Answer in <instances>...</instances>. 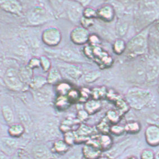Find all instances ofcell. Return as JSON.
Masks as SVG:
<instances>
[{"label":"cell","mask_w":159,"mask_h":159,"mask_svg":"<svg viewBox=\"0 0 159 159\" xmlns=\"http://www.w3.org/2000/svg\"><path fill=\"white\" fill-rule=\"evenodd\" d=\"M83 150L79 148H75L69 151L66 159H82Z\"/></svg>","instance_id":"1f68e13d"},{"label":"cell","mask_w":159,"mask_h":159,"mask_svg":"<svg viewBox=\"0 0 159 159\" xmlns=\"http://www.w3.org/2000/svg\"><path fill=\"white\" fill-rule=\"evenodd\" d=\"M89 42V45L92 46H99L101 43V40L97 35L92 34L90 35Z\"/></svg>","instance_id":"f6af8a7d"},{"label":"cell","mask_w":159,"mask_h":159,"mask_svg":"<svg viewBox=\"0 0 159 159\" xmlns=\"http://www.w3.org/2000/svg\"><path fill=\"white\" fill-rule=\"evenodd\" d=\"M80 23L82 25V27H83L85 29H87L89 27H91L94 24L93 19H87V18H84L83 16L80 18Z\"/></svg>","instance_id":"b9f144b4"},{"label":"cell","mask_w":159,"mask_h":159,"mask_svg":"<svg viewBox=\"0 0 159 159\" xmlns=\"http://www.w3.org/2000/svg\"><path fill=\"white\" fill-rule=\"evenodd\" d=\"M53 148L57 153H65L69 150V144L62 140H58L54 143Z\"/></svg>","instance_id":"f1b7e54d"},{"label":"cell","mask_w":159,"mask_h":159,"mask_svg":"<svg viewBox=\"0 0 159 159\" xmlns=\"http://www.w3.org/2000/svg\"><path fill=\"white\" fill-rule=\"evenodd\" d=\"M67 97L70 101L71 103L77 102L80 100V92L76 89H71L70 91L69 92Z\"/></svg>","instance_id":"e575fe53"},{"label":"cell","mask_w":159,"mask_h":159,"mask_svg":"<svg viewBox=\"0 0 159 159\" xmlns=\"http://www.w3.org/2000/svg\"><path fill=\"white\" fill-rule=\"evenodd\" d=\"M65 74L73 79H78L82 75V71L74 65H68L64 68Z\"/></svg>","instance_id":"d6986e66"},{"label":"cell","mask_w":159,"mask_h":159,"mask_svg":"<svg viewBox=\"0 0 159 159\" xmlns=\"http://www.w3.org/2000/svg\"><path fill=\"white\" fill-rule=\"evenodd\" d=\"M82 150L83 156L86 159H98L102 152L100 148L89 143H87Z\"/></svg>","instance_id":"4fadbf2b"},{"label":"cell","mask_w":159,"mask_h":159,"mask_svg":"<svg viewBox=\"0 0 159 159\" xmlns=\"http://www.w3.org/2000/svg\"><path fill=\"white\" fill-rule=\"evenodd\" d=\"M71 103L67 96H59L55 101L56 107L60 110H65L68 109Z\"/></svg>","instance_id":"cb8c5ba5"},{"label":"cell","mask_w":159,"mask_h":159,"mask_svg":"<svg viewBox=\"0 0 159 159\" xmlns=\"http://www.w3.org/2000/svg\"><path fill=\"white\" fill-rule=\"evenodd\" d=\"M4 82L9 89L15 91H20L24 88V83L21 81L19 71L14 68H9L6 71Z\"/></svg>","instance_id":"277c9868"},{"label":"cell","mask_w":159,"mask_h":159,"mask_svg":"<svg viewBox=\"0 0 159 159\" xmlns=\"http://www.w3.org/2000/svg\"><path fill=\"white\" fill-rule=\"evenodd\" d=\"M102 151L109 150L112 146V139L108 134H102L97 137Z\"/></svg>","instance_id":"2e32d148"},{"label":"cell","mask_w":159,"mask_h":159,"mask_svg":"<svg viewBox=\"0 0 159 159\" xmlns=\"http://www.w3.org/2000/svg\"><path fill=\"white\" fill-rule=\"evenodd\" d=\"M2 112L3 118L7 123H12L14 121V114L10 106L5 105L2 108Z\"/></svg>","instance_id":"83f0119b"},{"label":"cell","mask_w":159,"mask_h":159,"mask_svg":"<svg viewBox=\"0 0 159 159\" xmlns=\"http://www.w3.org/2000/svg\"><path fill=\"white\" fill-rule=\"evenodd\" d=\"M21 80L24 83H28L29 84L33 78V70L27 65L24 66L19 71Z\"/></svg>","instance_id":"ac0fdd59"},{"label":"cell","mask_w":159,"mask_h":159,"mask_svg":"<svg viewBox=\"0 0 159 159\" xmlns=\"http://www.w3.org/2000/svg\"><path fill=\"white\" fill-rule=\"evenodd\" d=\"M25 128L23 125L19 123L12 124L9 129V134L13 138L20 137L23 134Z\"/></svg>","instance_id":"ffe728a7"},{"label":"cell","mask_w":159,"mask_h":159,"mask_svg":"<svg viewBox=\"0 0 159 159\" xmlns=\"http://www.w3.org/2000/svg\"><path fill=\"white\" fill-rule=\"evenodd\" d=\"M75 139H76V137L74 133L71 132L70 131L65 133V141L67 144L69 145L73 144L75 141Z\"/></svg>","instance_id":"7bdbcfd3"},{"label":"cell","mask_w":159,"mask_h":159,"mask_svg":"<svg viewBox=\"0 0 159 159\" xmlns=\"http://www.w3.org/2000/svg\"><path fill=\"white\" fill-rule=\"evenodd\" d=\"M125 159H137V157H136V156H129V157H127Z\"/></svg>","instance_id":"681fc988"},{"label":"cell","mask_w":159,"mask_h":159,"mask_svg":"<svg viewBox=\"0 0 159 159\" xmlns=\"http://www.w3.org/2000/svg\"><path fill=\"white\" fill-rule=\"evenodd\" d=\"M146 141L151 147L159 146V127L156 124L149 125L144 130Z\"/></svg>","instance_id":"8992f818"},{"label":"cell","mask_w":159,"mask_h":159,"mask_svg":"<svg viewBox=\"0 0 159 159\" xmlns=\"http://www.w3.org/2000/svg\"><path fill=\"white\" fill-rule=\"evenodd\" d=\"M125 132L129 134L139 133L141 129V125L139 121H130L124 126Z\"/></svg>","instance_id":"d4e9b609"},{"label":"cell","mask_w":159,"mask_h":159,"mask_svg":"<svg viewBox=\"0 0 159 159\" xmlns=\"http://www.w3.org/2000/svg\"><path fill=\"white\" fill-rule=\"evenodd\" d=\"M127 45L125 42L121 39H118L115 41L113 44V51L116 55H120L124 53L126 50Z\"/></svg>","instance_id":"4316f807"},{"label":"cell","mask_w":159,"mask_h":159,"mask_svg":"<svg viewBox=\"0 0 159 159\" xmlns=\"http://www.w3.org/2000/svg\"><path fill=\"white\" fill-rule=\"evenodd\" d=\"M102 107L100 100H96L94 99L89 100L84 105L85 110L89 115H92L100 110Z\"/></svg>","instance_id":"9a60e30c"},{"label":"cell","mask_w":159,"mask_h":159,"mask_svg":"<svg viewBox=\"0 0 159 159\" xmlns=\"http://www.w3.org/2000/svg\"><path fill=\"white\" fill-rule=\"evenodd\" d=\"M42 89L35 91V98L36 101L42 105H46L51 101V92L47 89Z\"/></svg>","instance_id":"5bb4252c"},{"label":"cell","mask_w":159,"mask_h":159,"mask_svg":"<svg viewBox=\"0 0 159 159\" xmlns=\"http://www.w3.org/2000/svg\"><path fill=\"white\" fill-rule=\"evenodd\" d=\"M1 7L4 11L13 14H20L23 7L20 2L17 1H1Z\"/></svg>","instance_id":"8fae6325"},{"label":"cell","mask_w":159,"mask_h":159,"mask_svg":"<svg viewBox=\"0 0 159 159\" xmlns=\"http://www.w3.org/2000/svg\"><path fill=\"white\" fill-rule=\"evenodd\" d=\"M108 91L105 87H98L93 89L91 91V97L92 99L100 100L101 99L107 97Z\"/></svg>","instance_id":"44dd1931"},{"label":"cell","mask_w":159,"mask_h":159,"mask_svg":"<svg viewBox=\"0 0 159 159\" xmlns=\"http://www.w3.org/2000/svg\"><path fill=\"white\" fill-rule=\"evenodd\" d=\"M156 125H158V126L159 127V124H156Z\"/></svg>","instance_id":"f907efd6"},{"label":"cell","mask_w":159,"mask_h":159,"mask_svg":"<svg viewBox=\"0 0 159 159\" xmlns=\"http://www.w3.org/2000/svg\"><path fill=\"white\" fill-rule=\"evenodd\" d=\"M110 124V122L105 118L97 125V129L102 134H108L109 132H110V128L111 126Z\"/></svg>","instance_id":"4dcf8cb0"},{"label":"cell","mask_w":159,"mask_h":159,"mask_svg":"<svg viewBox=\"0 0 159 159\" xmlns=\"http://www.w3.org/2000/svg\"><path fill=\"white\" fill-rule=\"evenodd\" d=\"M28 66L30 67V69L33 70L35 68H39V67H41V61L40 59H38L36 57H33L32 59H30V62L28 64Z\"/></svg>","instance_id":"ee69618b"},{"label":"cell","mask_w":159,"mask_h":159,"mask_svg":"<svg viewBox=\"0 0 159 159\" xmlns=\"http://www.w3.org/2000/svg\"><path fill=\"white\" fill-rule=\"evenodd\" d=\"M62 35L60 30L56 28H49L44 30L42 35V39L44 44L50 47H55L60 43Z\"/></svg>","instance_id":"5b68a950"},{"label":"cell","mask_w":159,"mask_h":159,"mask_svg":"<svg viewBox=\"0 0 159 159\" xmlns=\"http://www.w3.org/2000/svg\"><path fill=\"white\" fill-rule=\"evenodd\" d=\"M106 97H107L109 100L112 101L115 104L120 115H123L128 111L129 106L128 103H127V101L124 100L122 97H120V95L115 93V92L113 91L108 92Z\"/></svg>","instance_id":"9c48e42d"},{"label":"cell","mask_w":159,"mask_h":159,"mask_svg":"<svg viewBox=\"0 0 159 159\" xmlns=\"http://www.w3.org/2000/svg\"><path fill=\"white\" fill-rule=\"evenodd\" d=\"M148 33H141L133 37L127 45L126 55L128 57H135L146 53L148 51Z\"/></svg>","instance_id":"7a4b0ae2"},{"label":"cell","mask_w":159,"mask_h":159,"mask_svg":"<svg viewBox=\"0 0 159 159\" xmlns=\"http://www.w3.org/2000/svg\"><path fill=\"white\" fill-rule=\"evenodd\" d=\"M127 28H128V25L127 23H124L122 24L119 27V33L120 35H123L127 32Z\"/></svg>","instance_id":"7dc6e473"},{"label":"cell","mask_w":159,"mask_h":159,"mask_svg":"<svg viewBox=\"0 0 159 159\" xmlns=\"http://www.w3.org/2000/svg\"><path fill=\"white\" fill-rule=\"evenodd\" d=\"M93 132V128H92L91 127L83 124L79 127L78 130L77 131V133L80 137L85 138L88 135L91 134Z\"/></svg>","instance_id":"836d02e7"},{"label":"cell","mask_w":159,"mask_h":159,"mask_svg":"<svg viewBox=\"0 0 159 159\" xmlns=\"http://www.w3.org/2000/svg\"><path fill=\"white\" fill-rule=\"evenodd\" d=\"M45 11L41 7H35L33 9L32 13L30 14V19L32 22H34L35 23L41 21L40 18L44 16Z\"/></svg>","instance_id":"484cf974"},{"label":"cell","mask_w":159,"mask_h":159,"mask_svg":"<svg viewBox=\"0 0 159 159\" xmlns=\"http://www.w3.org/2000/svg\"><path fill=\"white\" fill-rule=\"evenodd\" d=\"M152 100V94L147 90L140 89H129L126 96V101L129 106L137 110L143 109Z\"/></svg>","instance_id":"6da1fadb"},{"label":"cell","mask_w":159,"mask_h":159,"mask_svg":"<svg viewBox=\"0 0 159 159\" xmlns=\"http://www.w3.org/2000/svg\"><path fill=\"white\" fill-rule=\"evenodd\" d=\"M46 83H47V78L42 76H35L33 77L32 80L30 83V86L33 90L37 91L44 87Z\"/></svg>","instance_id":"e0dca14e"},{"label":"cell","mask_w":159,"mask_h":159,"mask_svg":"<svg viewBox=\"0 0 159 159\" xmlns=\"http://www.w3.org/2000/svg\"><path fill=\"white\" fill-rule=\"evenodd\" d=\"M33 157L34 159H51L52 154L46 145L39 144L33 148Z\"/></svg>","instance_id":"7c38bea8"},{"label":"cell","mask_w":159,"mask_h":159,"mask_svg":"<svg viewBox=\"0 0 159 159\" xmlns=\"http://www.w3.org/2000/svg\"><path fill=\"white\" fill-rule=\"evenodd\" d=\"M89 33L87 29L82 27L75 28L70 33V39L75 44L82 45L87 43L89 39Z\"/></svg>","instance_id":"52a82bcc"},{"label":"cell","mask_w":159,"mask_h":159,"mask_svg":"<svg viewBox=\"0 0 159 159\" xmlns=\"http://www.w3.org/2000/svg\"><path fill=\"white\" fill-rule=\"evenodd\" d=\"M11 159H33L29 155L28 153L26 152V151L24 150L17 151L15 152Z\"/></svg>","instance_id":"ab89813d"},{"label":"cell","mask_w":159,"mask_h":159,"mask_svg":"<svg viewBox=\"0 0 159 159\" xmlns=\"http://www.w3.org/2000/svg\"><path fill=\"white\" fill-rule=\"evenodd\" d=\"M89 114L88 112L85 111V110H80L78 112L77 118L80 121H84L86 120L89 117Z\"/></svg>","instance_id":"bcb514c9"},{"label":"cell","mask_w":159,"mask_h":159,"mask_svg":"<svg viewBox=\"0 0 159 159\" xmlns=\"http://www.w3.org/2000/svg\"><path fill=\"white\" fill-rule=\"evenodd\" d=\"M83 16L91 19L98 18L97 11L91 7H86L83 10Z\"/></svg>","instance_id":"d6a6232c"},{"label":"cell","mask_w":159,"mask_h":159,"mask_svg":"<svg viewBox=\"0 0 159 159\" xmlns=\"http://www.w3.org/2000/svg\"><path fill=\"white\" fill-rule=\"evenodd\" d=\"M98 159H111V158H110L109 157L107 156H101Z\"/></svg>","instance_id":"c3c4849f"},{"label":"cell","mask_w":159,"mask_h":159,"mask_svg":"<svg viewBox=\"0 0 159 159\" xmlns=\"http://www.w3.org/2000/svg\"><path fill=\"white\" fill-rule=\"evenodd\" d=\"M61 80V75L59 71L56 68H51L47 76V83L52 84L60 82Z\"/></svg>","instance_id":"7402d4cb"},{"label":"cell","mask_w":159,"mask_h":159,"mask_svg":"<svg viewBox=\"0 0 159 159\" xmlns=\"http://www.w3.org/2000/svg\"><path fill=\"white\" fill-rule=\"evenodd\" d=\"M121 115L119 112L114 110H110L107 112L106 118L112 124H116L120 119Z\"/></svg>","instance_id":"f546056e"},{"label":"cell","mask_w":159,"mask_h":159,"mask_svg":"<svg viewBox=\"0 0 159 159\" xmlns=\"http://www.w3.org/2000/svg\"><path fill=\"white\" fill-rule=\"evenodd\" d=\"M141 159H155V154L153 151L150 148H146L142 151Z\"/></svg>","instance_id":"8d00e7d4"},{"label":"cell","mask_w":159,"mask_h":159,"mask_svg":"<svg viewBox=\"0 0 159 159\" xmlns=\"http://www.w3.org/2000/svg\"><path fill=\"white\" fill-rule=\"evenodd\" d=\"M41 68L44 71L47 72L51 69V62L50 59L46 56H42L40 57Z\"/></svg>","instance_id":"d590c367"},{"label":"cell","mask_w":159,"mask_h":159,"mask_svg":"<svg viewBox=\"0 0 159 159\" xmlns=\"http://www.w3.org/2000/svg\"><path fill=\"white\" fill-rule=\"evenodd\" d=\"M98 18L106 22H111L115 18V10L112 6L106 4L98 9Z\"/></svg>","instance_id":"30bf717a"},{"label":"cell","mask_w":159,"mask_h":159,"mask_svg":"<svg viewBox=\"0 0 159 159\" xmlns=\"http://www.w3.org/2000/svg\"><path fill=\"white\" fill-rule=\"evenodd\" d=\"M101 74L98 71H92L90 72L85 75V81L87 83H92L96 81V80L100 78Z\"/></svg>","instance_id":"f35d334b"},{"label":"cell","mask_w":159,"mask_h":159,"mask_svg":"<svg viewBox=\"0 0 159 159\" xmlns=\"http://www.w3.org/2000/svg\"><path fill=\"white\" fill-rule=\"evenodd\" d=\"M84 53L91 60L97 63L102 69L109 68L112 65L113 59L109 53L100 46L89 45L84 48Z\"/></svg>","instance_id":"3957f363"},{"label":"cell","mask_w":159,"mask_h":159,"mask_svg":"<svg viewBox=\"0 0 159 159\" xmlns=\"http://www.w3.org/2000/svg\"><path fill=\"white\" fill-rule=\"evenodd\" d=\"M18 142L13 137H2L1 139V152L7 156L14 155L17 151Z\"/></svg>","instance_id":"ba28073f"},{"label":"cell","mask_w":159,"mask_h":159,"mask_svg":"<svg viewBox=\"0 0 159 159\" xmlns=\"http://www.w3.org/2000/svg\"><path fill=\"white\" fill-rule=\"evenodd\" d=\"M110 132L116 136H120L125 132V130L124 127H122L117 124H112L110 128Z\"/></svg>","instance_id":"74e56055"},{"label":"cell","mask_w":159,"mask_h":159,"mask_svg":"<svg viewBox=\"0 0 159 159\" xmlns=\"http://www.w3.org/2000/svg\"><path fill=\"white\" fill-rule=\"evenodd\" d=\"M80 92V101L85 102L89 100V97L91 96V91L86 88H83Z\"/></svg>","instance_id":"60d3db41"},{"label":"cell","mask_w":159,"mask_h":159,"mask_svg":"<svg viewBox=\"0 0 159 159\" xmlns=\"http://www.w3.org/2000/svg\"><path fill=\"white\" fill-rule=\"evenodd\" d=\"M71 89H73L71 85L66 82H60L56 87V91L59 96H67Z\"/></svg>","instance_id":"603a6c76"}]
</instances>
